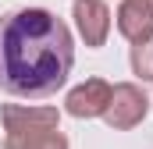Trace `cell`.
<instances>
[{
	"instance_id": "3957f363",
	"label": "cell",
	"mask_w": 153,
	"mask_h": 149,
	"mask_svg": "<svg viewBox=\"0 0 153 149\" xmlns=\"http://www.w3.org/2000/svg\"><path fill=\"white\" fill-rule=\"evenodd\" d=\"M7 135H39V131H57L61 114L57 107H25V103H4L0 110Z\"/></svg>"
},
{
	"instance_id": "52a82bcc",
	"label": "cell",
	"mask_w": 153,
	"mask_h": 149,
	"mask_svg": "<svg viewBox=\"0 0 153 149\" xmlns=\"http://www.w3.org/2000/svg\"><path fill=\"white\" fill-rule=\"evenodd\" d=\"M4 149H68L64 131H39V135H4Z\"/></svg>"
},
{
	"instance_id": "277c9868",
	"label": "cell",
	"mask_w": 153,
	"mask_h": 149,
	"mask_svg": "<svg viewBox=\"0 0 153 149\" xmlns=\"http://www.w3.org/2000/svg\"><path fill=\"white\" fill-rule=\"evenodd\" d=\"M111 82H103V78H85L82 85H75L71 92H68V100H64V110L78 117V121H93V117H103L107 110V103H111Z\"/></svg>"
},
{
	"instance_id": "ba28073f",
	"label": "cell",
	"mask_w": 153,
	"mask_h": 149,
	"mask_svg": "<svg viewBox=\"0 0 153 149\" xmlns=\"http://www.w3.org/2000/svg\"><path fill=\"white\" fill-rule=\"evenodd\" d=\"M132 74H139L143 82H153V36L143 43H132Z\"/></svg>"
},
{
	"instance_id": "9c48e42d",
	"label": "cell",
	"mask_w": 153,
	"mask_h": 149,
	"mask_svg": "<svg viewBox=\"0 0 153 149\" xmlns=\"http://www.w3.org/2000/svg\"><path fill=\"white\" fill-rule=\"evenodd\" d=\"M146 4H153V0H146Z\"/></svg>"
},
{
	"instance_id": "6da1fadb",
	"label": "cell",
	"mask_w": 153,
	"mask_h": 149,
	"mask_svg": "<svg viewBox=\"0 0 153 149\" xmlns=\"http://www.w3.org/2000/svg\"><path fill=\"white\" fill-rule=\"evenodd\" d=\"M75 68L71 29L46 7H18L0 18V92L43 100Z\"/></svg>"
},
{
	"instance_id": "7a4b0ae2",
	"label": "cell",
	"mask_w": 153,
	"mask_h": 149,
	"mask_svg": "<svg viewBox=\"0 0 153 149\" xmlns=\"http://www.w3.org/2000/svg\"><path fill=\"white\" fill-rule=\"evenodd\" d=\"M146 114H150V96H146L135 82H121V85L111 89V103H107V110H103L107 128L128 131V128L143 124Z\"/></svg>"
},
{
	"instance_id": "8992f818",
	"label": "cell",
	"mask_w": 153,
	"mask_h": 149,
	"mask_svg": "<svg viewBox=\"0 0 153 149\" xmlns=\"http://www.w3.org/2000/svg\"><path fill=\"white\" fill-rule=\"evenodd\" d=\"M114 21H117V32L128 43H143V39L153 36V4H146V0H121Z\"/></svg>"
},
{
	"instance_id": "5b68a950",
	"label": "cell",
	"mask_w": 153,
	"mask_h": 149,
	"mask_svg": "<svg viewBox=\"0 0 153 149\" xmlns=\"http://www.w3.org/2000/svg\"><path fill=\"white\" fill-rule=\"evenodd\" d=\"M71 18L78 25V36L85 39V46H103L111 36V7L103 0H75L71 4Z\"/></svg>"
}]
</instances>
